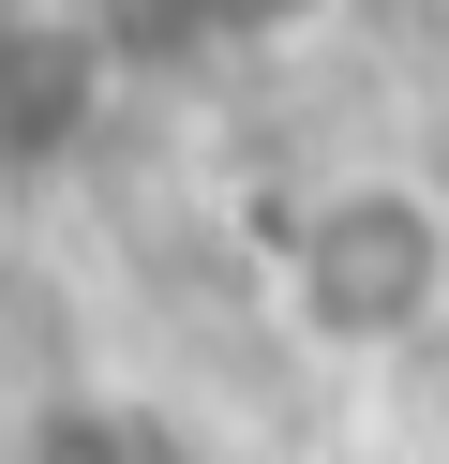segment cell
<instances>
[{"mask_svg":"<svg viewBox=\"0 0 449 464\" xmlns=\"http://www.w3.org/2000/svg\"><path fill=\"white\" fill-rule=\"evenodd\" d=\"M0 464H195V434H180V420H150V404L75 390V404H45V420H15V434H0Z\"/></svg>","mask_w":449,"mask_h":464,"instance_id":"2","label":"cell"},{"mask_svg":"<svg viewBox=\"0 0 449 464\" xmlns=\"http://www.w3.org/2000/svg\"><path fill=\"white\" fill-rule=\"evenodd\" d=\"M269 314L315 360H419L449 330V180L405 150H345L269 210Z\"/></svg>","mask_w":449,"mask_h":464,"instance_id":"1","label":"cell"},{"mask_svg":"<svg viewBox=\"0 0 449 464\" xmlns=\"http://www.w3.org/2000/svg\"><path fill=\"white\" fill-rule=\"evenodd\" d=\"M90 15H135V31H165V45H225V31L299 15V0H90Z\"/></svg>","mask_w":449,"mask_h":464,"instance_id":"3","label":"cell"}]
</instances>
